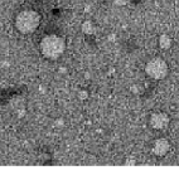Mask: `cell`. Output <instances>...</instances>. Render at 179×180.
Wrapping results in <instances>:
<instances>
[{
	"mask_svg": "<svg viewBox=\"0 0 179 180\" xmlns=\"http://www.w3.org/2000/svg\"><path fill=\"white\" fill-rule=\"evenodd\" d=\"M66 49V40L59 35H45L40 42V52L45 58L57 59L63 54Z\"/></svg>",
	"mask_w": 179,
	"mask_h": 180,
	"instance_id": "1",
	"label": "cell"
},
{
	"mask_svg": "<svg viewBox=\"0 0 179 180\" xmlns=\"http://www.w3.org/2000/svg\"><path fill=\"white\" fill-rule=\"evenodd\" d=\"M40 19V14L36 10L20 11L15 18V28L22 34H30L39 26Z\"/></svg>",
	"mask_w": 179,
	"mask_h": 180,
	"instance_id": "2",
	"label": "cell"
},
{
	"mask_svg": "<svg viewBox=\"0 0 179 180\" xmlns=\"http://www.w3.org/2000/svg\"><path fill=\"white\" fill-rule=\"evenodd\" d=\"M168 64L160 57H155L145 64V73L153 79H163L168 76Z\"/></svg>",
	"mask_w": 179,
	"mask_h": 180,
	"instance_id": "3",
	"label": "cell"
},
{
	"mask_svg": "<svg viewBox=\"0 0 179 180\" xmlns=\"http://www.w3.org/2000/svg\"><path fill=\"white\" fill-rule=\"evenodd\" d=\"M169 124V116L165 112H154L150 116V126L155 130H162Z\"/></svg>",
	"mask_w": 179,
	"mask_h": 180,
	"instance_id": "4",
	"label": "cell"
},
{
	"mask_svg": "<svg viewBox=\"0 0 179 180\" xmlns=\"http://www.w3.org/2000/svg\"><path fill=\"white\" fill-rule=\"evenodd\" d=\"M170 150V144L169 141L164 139V137H160V139H157L154 141L153 145V152L155 156H159V158H163L169 152Z\"/></svg>",
	"mask_w": 179,
	"mask_h": 180,
	"instance_id": "5",
	"label": "cell"
},
{
	"mask_svg": "<svg viewBox=\"0 0 179 180\" xmlns=\"http://www.w3.org/2000/svg\"><path fill=\"white\" fill-rule=\"evenodd\" d=\"M159 47L162 49H169L172 47V38L169 35H166V34H162L160 37H159Z\"/></svg>",
	"mask_w": 179,
	"mask_h": 180,
	"instance_id": "6",
	"label": "cell"
},
{
	"mask_svg": "<svg viewBox=\"0 0 179 180\" xmlns=\"http://www.w3.org/2000/svg\"><path fill=\"white\" fill-rule=\"evenodd\" d=\"M81 29H82V32L85 34H93V32H95L93 24H92V22H90V20H85V22H83Z\"/></svg>",
	"mask_w": 179,
	"mask_h": 180,
	"instance_id": "7",
	"label": "cell"
},
{
	"mask_svg": "<svg viewBox=\"0 0 179 180\" xmlns=\"http://www.w3.org/2000/svg\"><path fill=\"white\" fill-rule=\"evenodd\" d=\"M78 98L81 99V101H86V99L88 98V92L85 91V90L79 91V92H78Z\"/></svg>",
	"mask_w": 179,
	"mask_h": 180,
	"instance_id": "8",
	"label": "cell"
},
{
	"mask_svg": "<svg viewBox=\"0 0 179 180\" xmlns=\"http://www.w3.org/2000/svg\"><path fill=\"white\" fill-rule=\"evenodd\" d=\"M115 5H120V6H123V5H126V0H115Z\"/></svg>",
	"mask_w": 179,
	"mask_h": 180,
	"instance_id": "9",
	"label": "cell"
},
{
	"mask_svg": "<svg viewBox=\"0 0 179 180\" xmlns=\"http://www.w3.org/2000/svg\"><path fill=\"white\" fill-rule=\"evenodd\" d=\"M24 116H25V110H20V111L18 112V117L22 118V117H24Z\"/></svg>",
	"mask_w": 179,
	"mask_h": 180,
	"instance_id": "10",
	"label": "cell"
},
{
	"mask_svg": "<svg viewBox=\"0 0 179 180\" xmlns=\"http://www.w3.org/2000/svg\"><path fill=\"white\" fill-rule=\"evenodd\" d=\"M135 164H136L135 160H132V159L131 160H127V161H126V165H135Z\"/></svg>",
	"mask_w": 179,
	"mask_h": 180,
	"instance_id": "11",
	"label": "cell"
},
{
	"mask_svg": "<svg viewBox=\"0 0 179 180\" xmlns=\"http://www.w3.org/2000/svg\"><path fill=\"white\" fill-rule=\"evenodd\" d=\"M56 125L57 126H63V120H62V118H61V120H57L56 121Z\"/></svg>",
	"mask_w": 179,
	"mask_h": 180,
	"instance_id": "12",
	"label": "cell"
},
{
	"mask_svg": "<svg viewBox=\"0 0 179 180\" xmlns=\"http://www.w3.org/2000/svg\"><path fill=\"white\" fill-rule=\"evenodd\" d=\"M131 91H134V93H139V90H138V87H136V86H132Z\"/></svg>",
	"mask_w": 179,
	"mask_h": 180,
	"instance_id": "13",
	"label": "cell"
},
{
	"mask_svg": "<svg viewBox=\"0 0 179 180\" xmlns=\"http://www.w3.org/2000/svg\"><path fill=\"white\" fill-rule=\"evenodd\" d=\"M90 10H91V8L88 5H86L85 6V13H90Z\"/></svg>",
	"mask_w": 179,
	"mask_h": 180,
	"instance_id": "14",
	"label": "cell"
},
{
	"mask_svg": "<svg viewBox=\"0 0 179 180\" xmlns=\"http://www.w3.org/2000/svg\"><path fill=\"white\" fill-rule=\"evenodd\" d=\"M109 40L114 42V40H115V35H114V34H111V35H109Z\"/></svg>",
	"mask_w": 179,
	"mask_h": 180,
	"instance_id": "15",
	"label": "cell"
},
{
	"mask_svg": "<svg viewBox=\"0 0 179 180\" xmlns=\"http://www.w3.org/2000/svg\"><path fill=\"white\" fill-rule=\"evenodd\" d=\"M59 72H61V73H66V68H59Z\"/></svg>",
	"mask_w": 179,
	"mask_h": 180,
	"instance_id": "16",
	"label": "cell"
}]
</instances>
